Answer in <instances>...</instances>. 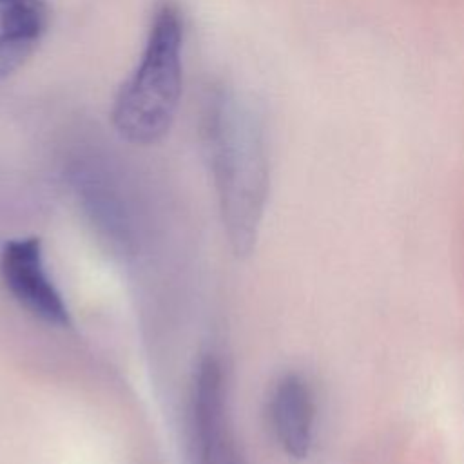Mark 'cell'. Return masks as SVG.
<instances>
[{"label": "cell", "mask_w": 464, "mask_h": 464, "mask_svg": "<svg viewBox=\"0 0 464 464\" xmlns=\"http://www.w3.org/2000/svg\"><path fill=\"white\" fill-rule=\"evenodd\" d=\"M270 417L276 437L286 455L304 459L312 446L314 399L303 377L288 373L277 382L272 393Z\"/></svg>", "instance_id": "8992f818"}, {"label": "cell", "mask_w": 464, "mask_h": 464, "mask_svg": "<svg viewBox=\"0 0 464 464\" xmlns=\"http://www.w3.org/2000/svg\"><path fill=\"white\" fill-rule=\"evenodd\" d=\"M199 136L225 223L236 250L245 252L256 237L268 187L261 127L232 87L214 83L201 100Z\"/></svg>", "instance_id": "6da1fadb"}, {"label": "cell", "mask_w": 464, "mask_h": 464, "mask_svg": "<svg viewBox=\"0 0 464 464\" xmlns=\"http://www.w3.org/2000/svg\"><path fill=\"white\" fill-rule=\"evenodd\" d=\"M185 22L174 0H160L150 14L138 65L116 91L111 121L134 145H152L172 127L183 92Z\"/></svg>", "instance_id": "7a4b0ae2"}, {"label": "cell", "mask_w": 464, "mask_h": 464, "mask_svg": "<svg viewBox=\"0 0 464 464\" xmlns=\"http://www.w3.org/2000/svg\"><path fill=\"white\" fill-rule=\"evenodd\" d=\"M49 27L45 0H0V80L13 76Z\"/></svg>", "instance_id": "5b68a950"}, {"label": "cell", "mask_w": 464, "mask_h": 464, "mask_svg": "<svg viewBox=\"0 0 464 464\" xmlns=\"http://www.w3.org/2000/svg\"><path fill=\"white\" fill-rule=\"evenodd\" d=\"M190 417L198 464H245L228 420L223 370L212 357L198 368Z\"/></svg>", "instance_id": "277c9868"}, {"label": "cell", "mask_w": 464, "mask_h": 464, "mask_svg": "<svg viewBox=\"0 0 464 464\" xmlns=\"http://www.w3.org/2000/svg\"><path fill=\"white\" fill-rule=\"evenodd\" d=\"M72 185L91 219L103 228L112 241L123 245L129 239L125 203L112 174L98 160H82L72 169Z\"/></svg>", "instance_id": "52a82bcc"}, {"label": "cell", "mask_w": 464, "mask_h": 464, "mask_svg": "<svg viewBox=\"0 0 464 464\" xmlns=\"http://www.w3.org/2000/svg\"><path fill=\"white\" fill-rule=\"evenodd\" d=\"M0 274L11 295L29 314L51 326H71L63 297L47 274L40 237L9 239L2 248Z\"/></svg>", "instance_id": "3957f363"}]
</instances>
